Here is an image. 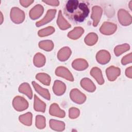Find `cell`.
<instances>
[{"mask_svg":"<svg viewBox=\"0 0 132 132\" xmlns=\"http://www.w3.org/2000/svg\"><path fill=\"white\" fill-rule=\"evenodd\" d=\"M63 12L67 18L73 23H81L88 16L90 10L88 5L77 0H69L65 3Z\"/></svg>","mask_w":132,"mask_h":132,"instance_id":"obj_1","label":"cell"},{"mask_svg":"<svg viewBox=\"0 0 132 132\" xmlns=\"http://www.w3.org/2000/svg\"><path fill=\"white\" fill-rule=\"evenodd\" d=\"M10 15L11 21L15 24L22 23L25 18L24 12L16 7H14L11 8Z\"/></svg>","mask_w":132,"mask_h":132,"instance_id":"obj_2","label":"cell"},{"mask_svg":"<svg viewBox=\"0 0 132 132\" xmlns=\"http://www.w3.org/2000/svg\"><path fill=\"white\" fill-rule=\"evenodd\" d=\"M12 106L17 111H22L27 109L29 104L27 101L23 97L16 96L12 101Z\"/></svg>","mask_w":132,"mask_h":132,"instance_id":"obj_3","label":"cell"},{"mask_svg":"<svg viewBox=\"0 0 132 132\" xmlns=\"http://www.w3.org/2000/svg\"><path fill=\"white\" fill-rule=\"evenodd\" d=\"M118 18L119 23L123 26H128L132 22V17L126 10L120 9L118 12Z\"/></svg>","mask_w":132,"mask_h":132,"instance_id":"obj_4","label":"cell"},{"mask_svg":"<svg viewBox=\"0 0 132 132\" xmlns=\"http://www.w3.org/2000/svg\"><path fill=\"white\" fill-rule=\"evenodd\" d=\"M70 97L73 102L78 104H83L87 98L85 94L76 88L71 90L70 93Z\"/></svg>","mask_w":132,"mask_h":132,"instance_id":"obj_5","label":"cell"},{"mask_svg":"<svg viewBox=\"0 0 132 132\" xmlns=\"http://www.w3.org/2000/svg\"><path fill=\"white\" fill-rule=\"evenodd\" d=\"M117 29V26L116 24L109 22H105L100 27V31L105 35H111L116 31Z\"/></svg>","mask_w":132,"mask_h":132,"instance_id":"obj_6","label":"cell"},{"mask_svg":"<svg viewBox=\"0 0 132 132\" xmlns=\"http://www.w3.org/2000/svg\"><path fill=\"white\" fill-rule=\"evenodd\" d=\"M55 74L56 76L62 77L69 81H74V77L72 73L68 69L64 67L59 66L57 67L55 70Z\"/></svg>","mask_w":132,"mask_h":132,"instance_id":"obj_7","label":"cell"},{"mask_svg":"<svg viewBox=\"0 0 132 132\" xmlns=\"http://www.w3.org/2000/svg\"><path fill=\"white\" fill-rule=\"evenodd\" d=\"M103 13L102 8L99 6H94L92 8V13L91 19L93 20V26L96 27L97 26L101 20Z\"/></svg>","mask_w":132,"mask_h":132,"instance_id":"obj_8","label":"cell"},{"mask_svg":"<svg viewBox=\"0 0 132 132\" xmlns=\"http://www.w3.org/2000/svg\"><path fill=\"white\" fill-rule=\"evenodd\" d=\"M106 74L108 79L110 81H113L120 75L121 70L118 67L111 65L106 69Z\"/></svg>","mask_w":132,"mask_h":132,"instance_id":"obj_9","label":"cell"},{"mask_svg":"<svg viewBox=\"0 0 132 132\" xmlns=\"http://www.w3.org/2000/svg\"><path fill=\"white\" fill-rule=\"evenodd\" d=\"M111 56L109 52L105 50L99 51L96 55V59L98 63L101 64H105L110 60Z\"/></svg>","mask_w":132,"mask_h":132,"instance_id":"obj_10","label":"cell"},{"mask_svg":"<svg viewBox=\"0 0 132 132\" xmlns=\"http://www.w3.org/2000/svg\"><path fill=\"white\" fill-rule=\"evenodd\" d=\"M56 13V9H52L48 10L45 16L42 20L36 23V26L37 27H40L50 22L55 18Z\"/></svg>","mask_w":132,"mask_h":132,"instance_id":"obj_11","label":"cell"},{"mask_svg":"<svg viewBox=\"0 0 132 132\" xmlns=\"http://www.w3.org/2000/svg\"><path fill=\"white\" fill-rule=\"evenodd\" d=\"M66 89V85L62 81L59 80H56L54 81L53 86V91L55 95L57 96L63 95L65 93Z\"/></svg>","mask_w":132,"mask_h":132,"instance_id":"obj_12","label":"cell"},{"mask_svg":"<svg viewBox=\"0 0 132 132\" xmlns=\"http://www.w3.org/2000/svg\"><path fill=\"white\" fill-rule=\"evenodd\" d=\"M49 113L52 116H55L60 118L65 117V113L63 110H62L59 107L57 103H53L51 105L49 109Z\"/></svg>","mask_w":132,"mask_h":132,"instance_id":"obj_13","label":"cell"},{"mask_svg":"<svg viewBox=\"0 0 132 132\" xmlns=\"http://www.w3.org/2000/svg\"><path fill=\"white\" fill-rule=\"evenodd\" d=\"M44 12V8L40 4H37L32 8L29 12V17L32 20H36L39 18Z\"/></svg>","mask_w":132,"mask_h":132,"instance_id":"obj_14","label":"cell"},{"mask_svg":"<svg viewBox=\"0 0 132 132\" xmlns=\"http://www.w3.org/2000/svg\"><path fill=\"white\" fill-rule=\"evenodd\" d=\"M72 66L74 69L77 71H84L88 68L89 64L85 59L78 58L73 61Z\"/></svg>","mask_w":132,"mask_h":132,"instance_id":"obj_15","label":"cell"},{"mask_svg":"<svg viewBox=\"0 0 132 132\" xmlns=\"http://www.w3.org/2000/svg\"><path fill=\"white\" fill-rule=\"evenodd\" d=\"M81 87L89 92H93L96 90V86L89 78H84L80 81Z\"/></svg>","mask_w":132,"mask_h":132,"instance_id":"obj_16","label":"cell"},{"mask_svg":"<svg viewBox=\"0 0 132 132\" xmlns=\"http://www.w3.org/2000/svg\"><path fill=\"white\" fill-rule=\"evenodd\" d=\"M72 51L71 49L67 46L61 48L57 53V58L60 61H65L71 56Z\"/></svg>","mask_w":132,"mask_h":132,"instance_id":"obj_17","label":"cell"},{"mask_svg":"<svg viewBox=\"0 0 132 132\" xmlns=\"http://www.w3.org/2000/svg\"><path fill=\"white\" fill-rule=\"evenodd\" d=\"M90 75L96 80L99 85H103L104 83V79L102 71L97 67H93L90 72Z\"/></svg>","mask_w":132,"mask_h":132,"instance_id":"obj_18","label":"cell"},{"mask_svg":"<svg viewBox=\"0 0 132 132\" xmlns=\"http://www.w3.org/2000/svg\"><path fill=\"white\" fill-rule=\"evenodd\" d=\"M32 85L36 90V91L39 93L41 96L45 98L47 100H50L51 95L48 90L47 89L41 87L39 84H38L35 81H32Z\"/></svg>","mask_w":132,"mask_h":132,"instance_id":"obj_19","label":"cell"},{"mask_svg":"<svg viewBox=\"0 0 132 132\" xmlns=\"http://www.w3.org/2000/svg\"><path fill=\"white\" fill-rule=\"evenodd\" d=\"M57 24L59 28L62 30L68 29L71 27V24L65 19L62 14L61 10L59 11L58 18L57 19Z\"/></svg>","mask_w":132,"mask_h":132,"instance_id":"obj_20","label":"cell"},{"mask_svg":"<svg viewBox=\"0 0 132 132\" xmlns=\"http://www.w3.org/2000/svg\"><path fill=\"white\" fill-rule=\"evenodd\" d=\"M84 29L82 27L80 26L75 27L74 29L68 34V37L72 40H77L79 39L84 34Z\"/></svg>","mask_w":132,"mask_h":132,"instance_id":"obj_21","label":"cell"},{"mask_svg":"<svg viewBox=\"0 0 132 132\" xmlns=\"http://www.w3.org/2000/svg\"><path fill=\"white\" fill-rule=\"evenodd\" d=\"M34 108L35 111L41 112H44L46 109L45 103L41 101L36 94L34 95Z\"/></svg>","mask_w":132,"mask_h":132,"instance_id":"obj_22","label":"cell"},{"mask_svg":"<svg viewBox=\"0 0 132 132\" xmlns=\"http://www.w3.org/2000/svg\"><path fill=\"white\" fill-rule=\"evenodd\" d=\"M49 125L51 129L56 131H63L65 129V123L61 121L55 119H51Z\"/></svg>","mask_w":132,"mask_h":132,"instance_id":"obj_23","label":"cell"},{"mask_svg":"<svg viewBox=\"0 0 132 132\" xmlns=\"http://www.w3.org/2000/svg\"><path fill=\"white\" fill-rule=\"evenodd\" d=\"M19 92L25 94L30 100L32 98V92L29 84L23 82L21 84L19 87Z\"/></svg>","mask_w":132,"mask_h":132,"instance_id":"obj_24","label":"cell"},{"mask_svg":"<svg viewBox=\"0 0 132 132\" xmlns=\"http://www.w3.org/2000/svg\"><path fill=\"white\" fill-rule=\"evenodd\" d=\"M46 62V58L44 55L40 53H37L34 56L33 63L37 68H41L44 65Z\"/></svg>","mask_w":132,"mask_h":132,"instance_id":"obj_25","label":"cell"},{"mask_svg":"<svg viewBox=\"0 0 132 132\" xmlns=\"http://www.w3.org/2000/svg\"><path fill=\"white\" fill-rule=\"evenodd\" d=\"M98 40V36L94 32L89 33L85 38L84 41L88 46H93L95 44Z\"/></svg>","mask_w":132,"mask_h":132,"instance_id":"obj_26","label":"cell"},{"mask_svg":"<svg viewBox=\"0 0 132 132\" xmlns=\"http://www.w3.org/2000/svg\"><path fill=\"white\" fill-rule=\"evenodd\" d=\"M32 115L30 112L20 115L19 117V121L23 124L26 126H30L32 124Z\"/></svg>","mask_w":132,"mask_h":132,"instance_id":"obj_27","label":"cell"},{"mask_svg":"<svg viewBox=\"0 0 132 132\" xmlns=\"http://www.w3.org/2000/svg\"><path fill=\"white\" fill-rule=\"evenodd\" d=\"M36 78L45 86H49L51 78L49 75L45 73H39L36 75Z\"/></svg>","mask_w":132,"mask_h":132,"instance_id":"obj_28","label":"cell"},{"mask_svg":"<svg viewBox=\"0 0 132 132\" xmlns=\"http://www.w3.org/2000/svg\"><path fill=\"white\" fill-rule=\"evenodd\" d=\"M39 47L44 51L50 52L53 50L54 47V43L50 40L41 41L39 42Z\"/></svg>","mask_w":132,"mask_h":132,"instance_id":"obj_29","label":"cell"},{"mask_svg":"<svg viewBox=\"0 0 132 132\" xmlns=\"http://www.w3.org/2000/svg\"><path fill=\"white\" fill-rule=\"evenodd\" d=\"M130 49V46L127 43L116 46L114 48V53L116 56H119L123 53L126 52Z\"/></svg>","mask_w":132,"mask_h":132,"instance_id":"obj_30","label":"cell"},{"mask_svg":"<svg viewBox=\"0 0 132 132\" xmlns=\"http://www.w3.org/2000/svg\"><path fill=\"white\" fill-rule=\"evenodd\" d=\"M55 31V28L53 26H48L44 28L41 29L38 31V35L40 37H46L53 34Z\"/></svg>","mask_w":132,"mask_h":132,"instance_id":"obj_31","label":"cell"},{"mask_svg":"<svg viewBox=\"0 0 132 132\" xmlns=\"http://www.w3.org/2000/svg\"><path fill=\"white\" fill-rule=\"evenodd\" d=\"M46 126L45 118L41 115H37L36 117V126L37 128L44 129Z\"/></svg>","mask_w":132,"mask_h":132,"instance_id":"obj_32","label":"cell"},{"mask_svg":"<svg viewBox=\"0 0 132 132\" xmlns=\"http://www.w3.org/2000/svg\"><path fill=\"white\" fill-rule=\"evenodd\" d=\"M80 114V110L75 107H71L69 110V117L71 119H76Z\"/></svg>","mask_w":132,"mask_h":132,"instance_id":"obj_33","label":"cell"},{"mask_svg":"<svg viewBox=\"0 0 132 132\" xmlns=\"http://www.w3.org/2000/svg\"><path fill=\"white\" fill-rule=\"evenodd\" d=\"M132 53H130L124 56L121 59V63L123 65H126L131 62L132 61Z\"/></svg>","mask_w":132,"mask_h":132,"instance_id":"obj_34","label":"cell"},{"mask_svg":"<svg viewBox=\"0 0 132 132\" xmlns=\"http://www.w3.org/2000/svg\"><path fill=\"white\" fill-rule=\"evenodd\" d=\"M34 2V1L33 0H21L20 1V3L21 5L24 7H27L29 6H30L31 4H32Z\"/></svg>","mask_w":132,"mask_h":132,"instance_id":"obj_35","label":"cell"},{"mask_svg":"<svg viewBox=\"0 0 132 132\" xmlns=\"http://www.w3.org/2000/svg\"><path fill=\"white\" fill-rule=\"evenodd\" d=\"M43 3L46 4L48 5H51L53 6H58L59 5V1L57 0L53 1H42Z\"/></svg>","mask_w":132,"mask_h":132,"instance_id":"obj_36","label":"cell"},{"mask_svg":"<svg viewBox=\"0 0 132 132\" xmlns=\"http://www.w3.org/2000/svg\"><path fill=\"white\" fill-rule=\"evenodd\" d=\"M125 75L127 77L130 79L132 78V67L131 66H130L127 68H126L125 70Z\"/></svg>","mask_w":132,"mask_h":132,"instance_id":"obj_37","label":"cell"},{"mask_svg":"<svg viewBox=\"0 0 132 132\" xmlns=\"http://www.w3.org/2000/svg\"><path fill=\"white\" fill-rule=\"evenodd\" d=\"M0 14H1V20H0L1 21V23H0V24H2L3 22V15L2 12L1 11L0 12Z\"/></svg>","mask_w":132,"mask_h":132,"instance_id":"obj_38","label":"cell"},{"mask_svg":"<svg viewBox=\"0 0 132 132\" xmlns=\"http://www.w3.org/2000/svg\"><path fill=\"white\" fill-rule=\"evenodd\" d=\"M129 9L131 10H132V1H130L129 3Z\"/></svg>","mask_w":132,"mask_h":132,"instance_id":"obj_39","label":"cell"}]
</instances>
